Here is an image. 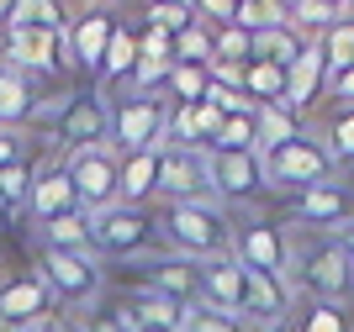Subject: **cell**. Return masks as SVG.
<instances>
[{"label": "cell", "instance_id": "cell-35", "mask_svg": "<svg viewBox=\"0 0 354 332\" xmlns=\"http://www.w3.org/2000/svg\"><path fill=\"white\" fill-rule=\"evenodd\" d=\"M32 185H37V169H32V164L0 169V201L11 206V211H27V201H32Z\"/></svg>", "mask_w": 354, "mask_h": 332}, {"label": "cell", "instance_id": "cell-4", "mask_svg": "<svg viewBox=\"0 0 354 332\" xmlns=\"http://www.w3.org/2000/svg\"><path fill=\"white\" fill-rule=\"evenodd\" d=\"M259 164H265V185L270 190H286V195L339 179V164L328 159L323 137H312V132H307V137H291V143H281V148H265Z\"/></svg>", "mask_w": 354, "mask_h": 332}, {"label": "cell", "instance_id": "cell-11", "mask_svg": "<svg viewBox=\"0 0 354 332\" xmlns=\"http://www.w3.org/2000/svg\"><path fill=\"white\" fill-rule=\"evenodd\" d=\"M286 217L296 227H317V232H349L354 227V185L349 179H328V185L296 190L286 201Z\"/></svg>", "mask_w": 354, "mask_h": 332}, {"label": "cell", "instance_id": "cell-37", "mask_svg": "<svg viewBox=\"0 0 354 332\" xmlns=\"http://www.w3.org/2000/svg\"><path fill=\"white\" fill-rule=\"evenodd\" d=\"M180 332H249L238 317H227V311H212V306H191L185 311V327Z\"/></svg>", "mask_w": 354, "mask_h": 332}, {"label": "cell", "instance_id": "cell-13", "mask_svg": "<svg viewBox=\"0 0 354 332\" xmlns=\"http://www.w3.org/2000/svg\"><path fill=\"white\" fill-rule=\"evenodd\" d=\"M159 195L175 201H207L212 195V159L201 148H169L159 143Z\"/></svg>", "mask_w": 354, "mask_h": 332}, {"label": "cell", "instance_id": "cell-8", "mask_svg": "<svg viewBox=\"0 0 354 332\" xmlns=\"http://www.w3.org/2000/svg\"><path fill=\"white\" fill-rule=\"evenodd\" d=\"M164 95H122L111 101V153H148L164 143Z\"/></svg>", "mask_w": 354, "mask_h": 332}, {"label": "cell", "instance_id": "cell-21", "mask_svg": "<svg viewBox=\"0 0 354 332\" xmlns=\"http://www.w3.org/2000/svg\"><path fill=\"white\" fill-rule=\"evenodd\" d=\"M64 211H80V201H74V185H69V174H64V164H48L37 174V185H32L27 217H37V227H43V222L64 217Z\"/></svg>", "mask_w": 354, "mask_h": 332}, {"label": "cell", "instance_id": "cell-6", "mask_svg": "<svg viewBox=\"0 0 354 332\" xmlns=\"http://www.w3.org/2000/svg\"><path fill=\"white\" fill-rule=\"evenodd\" d=\"M90 243L95 259H143L159 243V217H148V206H106L90 217Z\"/></svg>", "mask_w": 354, "mask_h": 332}, {"label": "cell", "instance_id": "cell-2", "mask_svg": "<svg viewBox=\"0 0 354 332\" xmlns=\"http://www.w3.org/2000/svg\"><path fill=\"white\" fill-rule=\"evenodd\" d=\"M37 280L53 295V306L85 311L106 301V269L95 253H59V248H37Z\"/></svg>", "mask_w": 354, "mask_h": 332}, {"label": "cell", "instance_id": "cell-53", "mask_svg": "<svg viewBox=\"0 0 354 332\" xmlns=\"http://www.w3.org/2000/svg\"><path fill=\"white\" fill-rule=\"evenodd\" d=\"M0 332H6V327H0Z\"/></svg>", "mask_w": 354, "mask_h": 332}, {"label": "cell", "instance_id": "cell-28", "mask_svg": "<svg viewBox=\"0 0 354 332\" xmlns=\"http://www.w3.org/2000/svg\"><path fill=\"white\" fill-rule=\"evenodd\" d=\"M291 332H354L349 306H328V301H301Z\"/></svg>", "mask_w": 354, "mask_h": 332}, {"label": "cell", "instance_id": "cell-34", "mask_svg": "<svg viewBox=\"0 0 354 332\" xmlns=\"http://www.w3.org/2000/svg\"><path fill=\"white\" fill-rule=\"evenodd\" d=\"M317 48H323V58H328V74H333V69H349V64H354V16H344L333 32H323Z\"/></svg>", "mask_w": 354, "mask_h": 332}, {"label": "cell", "instance_id": "cell-48", "mask_svg": "<svg viewBox=\"0 0 354 332\" xmlns=\"http://www.w3.org/2000/svg\"><path fill=\"white\" fill-rule=\"evenodd\" d=\"M344 248H349V259H354V227H349V232H344Z\"/></svg>", "mask_w": 354, "mask_h": 332}, {"label": "cell", "instance_id": "cell-19", "mask_svg": "<svg viewBox=\"0 0 354 332\" xmlns=\"http://www.w3.org/2000/svg\"><path fill=\"white\" fill-rule=\"evenodd\" d=\"M323 90H328V58H323V48L312 43L307 53H301L291 69H286V106L301 116L312 101H317V95H323Z\"/></svg>", "mask_w": 354, "mask_h": 332}, {"label": "cell", "instance_id": "cell-26", "mask_svg": "<svg viewBox=\"0 0 354 332\" xmlns=\"http://www.w3.org/2000/svg\"><path fill=\"white\" fill-rule=\"evenodd\" d=\"M207 153H259V111L222 116V127L207 143Z\"/></svg>", "mask_w": 354, "mask_h": 332}, {"label": "cell", "instance_id": "cell-25", "mask_svg": "<svg viewBox=\"0 0 354 332\" xmlns=\"http://www.w3.org/2000/svg\"><path fill=\"white\" fill-rule=\"evenodd\" d=\"M207 85H212V69H207V64H175L159 95L169 106H201V101H207Z\"/></svg>", "mask_w": 354, "mask_h": 332}, {"label": "cell", "instance_id": "cell-33", "mask_svg": "<svg viewBox=\"0 0 354 332\" xmlns=\"http://www.w3.org/2000/svg\"><path fill=\"white\" fill-rule=\"evenodd\" d=\"M281 21H286V11L275 6V0H238V16H233V27H243L249 37L281 27Z\"/></svg>", "mask_w": 354, "mask_h": 332}, {"label": "cell", "instance_id": "cell-32", "mask_svg": "<svg viewBox=\"0 0 354 332\" xmlns=\"http://www.w3.org/2000/svg\"><path fill=\"white\" fill-rule=\"evenodd\" d=\"M254 58V37L243 27H217L212 32V64H249Z\"/></svg>", "mask_w": 354, "mask_h": 332}, {"label": "cell", "instance_id": "cell-46", "mask_svg": "<svg viewBox=\"0 0 354 332\" xmlns=\"http://www.w3.org/2000/svg\"><path fill=\"white\" fill-rule=\"evenodd\" d=\"M11 217H16V211H11V206H6V201H0V232L11 227Z\"/></svg>", "mask_w": 354, "mask_h": 332}, {"label": "cell", "instance_id": "cell-14", "mask_svg": "<svg viewBox=\"0 0 354 332\" xmlns=\"http://www.w3.org/2000/svg\"><path fill=\"white\" fill-rule=\"evenodd\" d=\"M207 159H212V201H222L227 211L233 206H254L270 190L259 153H207Z\"/></svg>", "mask_w": 354, "mask_h": 332}, {"label": "cell", "instance_id": "cell-38", "mask_svg": "<svg viewBox=\"0 0 354 332\" xmlns=\"http://www.w3.org/2000/svg\"><path fill=\"white\" fill-rule=\"evenodd\" d=\"M201 16L191 11V6H148V27H159V32H169V37H180L185 27H196Z\"/></svg>", "mask_w": 354, "mask_h": 332}, {"label": "cell", "instance_id": "cell-50", "mask_svg": "<svg viewBox=\"0 0 354 332\" xmlns=\"http://www.w3.org/2000/svg\"><path fill=\"white\" fill-rule=\"evenodd\" d=\"M64 6H80V11H85V6H90V0H64Z\"/></svg>", "mask_w": 354, "mask_h": 332}, {"label": "cell", "instance_id": "cell-27", "mask_svg": "<svg viewBox=\"0 0 354 332\" xmlns=\"http://www.w3.org/2000/svg\"><path fill=\"white\" fill-rule=\"evenodd\" d=\"M243 95H249L259 111H265V106H286V69L249 58V64H243Z\"/></svg>", "mask_w": 354, "mask_h": 332}, {"label": "cell", "instance_id": "cell-39", "mask_svg": "<svg viewBox=\"0 0 354 332\" xmlns=\"http://www.w3.org/2000/svg\"><path fill=\"white\" fill-rule=\"evenodd\" d=\"M138 53L143 58H169V64H175V37L159 32V27H143L138 32Z\"/></svg>", "mask_w": 354, "mask_h": 332}, {"label": "cell", "instance_id": "cell-15", "mask_svg": "<svg viewBox=\"0 0 354 332\" xmlns=\"http://www.w3.org/2000/svg\"><path fill=\"white\" fill-rule=\"evenodd\" d=\"M111 32H117V11H106V6H85L80 16H69V32H64L69 69H85L90 79H95L106 48H111Z\"/></svg>", "mask_w": 354, "mask_h": 332}, {"label": "cell", "instance_id": "cell-36", "mask_svg": "<svg viewBox=\"0 0 354 332\" xmlns=\"http://www.w3.org/2000/svg\"><path fill=\"white\" fill-rule=\"evenodd\" d=\"M175 64H207L212 69V27L207 21H196L175 37Z\"/></svg>", "mask_w": 354, "mask_h": 332}, {"label": "cell", "instance_id": "cell-18", "mask_svg": "<svg viewBox=\"0 0 354 332\" xmlns=\"http://www.w3.org/2000/svg\"><path fill=\"white\" fill-rule=\"evenodd\" d=\"M37 111H43V95H37V85H32V74L0 64V127L21 132Z\"/></svg>", "mask_w": 354, "mask_h": 332}, {"label": "cell", "instance_id": "cell-49", "mask_svg": "<svg viewBox=\"0 0 354 332\" xmlns=\"http://www.w3.org/2000/svg\"><path fill=\"white\" fill-rule=\"evenodd\" d=\"M259 332H291V322H286V327H259Z\"/></svg>", "mask_w": 354, "mask_h": 332}, {"label": "cell", "instance_id": "cell-24", "mask_svg": "<svg viewBox=\"0 0 354 332\" xmlns=\"http://www.w3.org/2000/svg\"><path fill=\"white\" fill-rule=\"evenodd\" d=\"M43 248H59V253H95V243H90V217L85 211H64V217L43 222Z\"/></svg>", "mask_w": 354, "mask_h": 332}, {"label": "cell", "instance_id": "cell-30", "mask_svg": "<svg viewBox=\"0 0 354 332\" xmlns=\"http://www.w3.org/2000/svg\"><path fill=\"white\" fill-rule=\"evenodd\" d=\"M11 27H43V32H64V27H69V11H64V0H16Z\"/></svg>", "mask_w": 354, "mask_h": 332}, {"label": "cell", "instance_id": "cell-23", "mask_svg": "<svg viewBox=\"0 0 354 332\" xmlns=\"http://www.w3.org/2000/svg\"><path fill=\"white\" fill-rule=\"evenodd\" d=\"M307 48H312V43L291 27V21H281V27H270V32H259V37H254V58H259V64H275V69H291Z\"/></svg>", "mask_w": 354, "mask_h": 332}, {"label": "cell", "instance_id": "cell-45", "mask_svg": "<svg viewBox=\"0 0 354 332\" xmlns=\"http://www.w3.org/2000/svg\"><path fill=\"white\" fill-rule=\"evenodd\" d=\"M11 16H16V0H0V32L11 27Z\"/></svg>", "mask_w": 354, "mask_h": 332}, {"label": "cell", "instance_id": "cell-16", "mask_svg": "<svg viewBox=\"0 0 354 332\" xmlns=\"http://www.w3.org/2000/svg\"><path fill=\"white\" fill-rule=\"evenodd\" d=\"M48 317H53V295L43 290L37 275L0 280V327H6V332L37 327V322H48Z\"/></svg>", "mask_w": 354, "mask_h": 332}, {"label": "cell", "instance_id": "cell-47", "mask_svg": "<svg viewBox=\"0 0 354 332\" xmlns=\"http://www.w3.org/2000/svg\"><path fill=\"white\" fill-rule=\"evenodd\" d=\"M148 6H191L196 11V0H148Z\"/></svg>", "mask_w": 354, "mask_h": 332}, {"label": "cell", "instance_id": "cell-20", "mask_svg": "<svg viewBox=\"0 0 354 332\" xmlns=\"http://www.w3.org/2000/svg\"><path fill=\"white\" fill-rule=\"evenodd\" d=\"M122 174H117V201L122 206H148L159 195V148L148 153H117Z\"/></svg>", "mask_w": 354, "mask_h": 332}, {"label": "cell", "instance_id": "cell-41", "mask_svg": "<svg viewBox=\"0 0 354 332\" xmlns=\"http://www.w3.org/2000/svg\"><path fill=\"white\" fill-rule=\"evenodd\" d=\"M16 164H27V137L0 127V169H16Z\"/></svg>", "mask_w": 354, "mask_h": 332}, {"label": "cell", "instance_id": "cell-12", "mask_svg": "<svg viewBox=\"0 0 354 332\" xmlns=\"http://www.w3.org/2000/svg\"><path fill=\"white\" fill-rule=\"evenodd\" d=\"M69 32V27H64ZM64 32H43V27H6V53L0 64H11L21 74H69V43Z\"/></svg>", "mask_w": 354, "mask_h": 332}, {"label": "cell", "instance_id": "cell-51", "mask_svg": "<svg viewBox=\"0 0 354 332\" xmlns=\"http://www.w3.org/2000/svg\"><path fill=\"white\" fill-rule=\"evenodd\" d=\"M349 6H354V0H349Z\"/></svg>", "mask_w": 354, "mask_h": 332}, {"label": "cell", "instance_id": "cell-3", "mask_svg": "<svg viewBox=\"0 0 354 332\" xmlns=\"http://www.w3.org/2000/svg\"><path fill=\"white\" fill-rule=\"evenodd\" d=\"M291 285L307 301H328V306H354V259L344 237H323L317 248L296 253V275Z\"/></svg>", "mask_w": 354, "mask_h": 332}, {"label": "cell", "instance_id": "cell-44", "mask_svg": "<svg viewBox=\"0 0 354 332\" xmlns=\"http://www.w3.org/2000/svg\"><path fill=\"white\" fill-rule=\"evenodd\" d=\"M48 332H90V327L80 317H53V322H48Z\"/></svg>", "mask_w": 354, "mask_h": 332}, {"label": "cell", "instance_id": "cell-42", "mask_svg": "<svg viewBox=\"0 0 354 332\" xmlns=\"http://www.w3.org/2000/svg\"><path fill=\"white\" fill-rule=\"evenodd\" d=\"M328 95H333L339 106H354V64H349V69H333V74H328Z\"/></svg>", "mask_w": 354, "mask_h": 332}, {"label": "cell", "instance_id": "cell-43", "mask_svg": "<svg viewBox=\"0 0 354 332\" xmlns=\"http://www.w3.org/2000/svg\"><path fill=\"white\" fill-rule=\"evenodd\" d=\"M85 327H90V332H127V327H122L117 317H111V311H95V317H90Z\"/></svg>", "mask_w": 354, "mask_h": 332}, {"label": "cell", "instance_id": "cell-31", "mask_svg": "<svg viewBox=\"0 0 354 332\" xmlns=\"http://www.w3.org/2000/svg\"><path fill=\"white\" fill-rule=\"evenodd\" d=\"M323 148L333 164H354V106H339L333 111V121H328L323 132Z\"/></svg>", "mask_w": 354, "mask_h": 332}, {"label": "cell", "instance_id": "cell-5", "mask_svg": "<svg viewBox=\"0 0 354 332\" xmlns=\"http://www.w3.org/2000/svg\"><path fill=\"white\" fill-rule=\"evenodd\" d=\"M233 259L254 275L291 280L296 275V237L275 217H243L233 222Z\"/></svg>", "mask_w": 354, "mask_h": 332}, {"label": "cell", "instance_id": "cell-10", "mask_svg": "<svg viewBox=\"0 0 354 332\" xmlns=\"http://www.w3.org/2000/svg\"><path fill=\"white\" fill-rule=\"evenodd\" d=\"M133 290L169 295L180 306H201V264L180 259V253H143V259H133Z\"/></svg>", "mask_w": 354, "mask_h": 332}, {"label": "cell", "instance_id": "cell-17", "mask_svg": "<svg viewBox=\"0 0 354 332\" xmlns=\"http://www.w3.org/2000/svg\"><path fill=\"white\" fill-rule=\"evenodd\" d=\"M201 306L212 311H227V317L243 322V264L227 253V259H207L201 264Z\"/></svg>", "mask_w": 354, "mask_h": 332}, {"label": "cell", "instance_id": "cell-7", "mask_svg": "<svg viewBox=\"0 0 354 332\" xmlns=\"http://www.w3.org/2000/svg\"><path fill=\"white\" fill-rule=\"evenodd\" d=\"M53 137L64 143V153H85V148H111V95L106 90H80L59 106L53 116Z\"/></svg>", "mask_w": 354, "mask_h": 332}, {"label": "cell", "instance_id": "cell-1", "mask_svg": "<svg viewBox=\"0 0 354 332\" xmlns=\"http://www.w3.org/2000/svg\"><path fill=\"white\" fill-rule=\"evenodd\" d=\"M159 237L169 243V253L180 259H227L233 253V211L222 201H175L169 211L159 217Z\"/></svg>", "mask_w": 354, "mask_h": 332}, {"label": "cell", "instance_id": "cell-22", "mask_svg": "<svg viewBox=\"0 0 354 332\" xmlns=\"http://www.w3.org/2000/svg\"><path fill=\"white\" fill-rule=\"evenodd\" d=\"M133 69H138V32L117 21V32H111V48H106V58H101V74H95V90H106V85H127V79H133Z\"/></svg>", "mask_w": 354, "mask_h": 332}, {"label": "cell", "instance_id": "cell-52", "mask_svg": "<svg viewBox=\"0 0 354 332\" xmlns=\"http://www.w3.org/2000/svg\"><path fill=\"white\" fill-rule=\"evenodd\" d=\"M101 6H106V0H101Z\"/></svg>", "mask_w": 354, "mask_h": 332}, {"label": "cell", "instance_id": "cell-29", "mask_svg": "<svg viewBox=\"0 0 354 332\" xmlns=\"http://www.w3.org/2000/svg\"><path fill=\"white\" fill-rule=\"evenodd\" d=\"M291 137H307L301 116H296L291 106H265V111H259V153H265V148L291 143Z\"/></svg>", "mask_w": 354, "mask_h": 332}, {"label": "cell", "instance_id": "cell-9", "mask_svg": "<svg viewBox=\"0 0 354 332\" xmlns=\"http://www.w3.org/2000/svg\"><path fill=\"white\" fill-rule=\"evenodd\" d=\"M64 174L74 185V201L85 217L117 206V174H122V159L111 148H85V153H64Z\"/></svg>", "mask_w": 354, "mask_h": 332}, {"label": "cell", "instance_id": "cell-40", "mask_svg": "<svg viewBox=\"0 0 354 332\" xmlns=\"http://www.w3.org/2000/svg\"><path fill=\"white\" fill-rule=\"evenodd\" d=\"M196 16H201V21H207L212 32H217V27H233L238 0H196Z\"/></svg>", "mask_w": 354, "mask_h": 332}]
</instances>
